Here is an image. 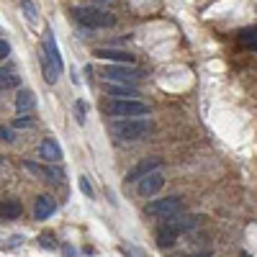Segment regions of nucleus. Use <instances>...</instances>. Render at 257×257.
<instances>
[{
	"instance_id": "f257e3e1",
	"label": "nucleus",
	"mask_w": 257,
	"mask_h": 257,
	"mask_svg": "<svg viewBox=\"0 0 257 257\" xmlns=\"http://www.w3.org/2000/svg\"><path fill=\"white\" fill-rule=\"evenodd\" d=\"M111 132L121 142H139V139H144L149 132H152V121L142 118V116H137V118H118V121H113Z\"/></svg>"
},
{
	"instance_id": "f03ea898",
	"label": "nucleus",
	"mask_w": 257,
	"mask_h": 257,
	"mask_svg": "<svg viewBox=\"0 0 257 257\" xmlns=\"http://www.w3.org/2000/svg\"><path fill=\"white\" fill-rule=\"evenodd\" d=\"M72 16H75L77 24L88 26V29H111L116 24V18L108 11H100V8H93V6H75Z\"/></svg>"
},
{
	"instance_id": "7ed1b4c3",
	"label": "nucleus",
	"mask_w": 257,
	"mask_h": 257,
	"mask_svg": "<svg viewBox=\"0 0 257 257\" xmlns=\"http://www.w3.org/2000/svg\"><path fill=\"white\" fill-rule=\"evenodd\" d=\"M105 111L111 116H118V118H137V116L149 113V105L137 100V98H116L111 103H105Z\"/></svg>"
},
{
	"instance_id": "20e7f679",
	"label": "nucleus",
	"mask_w": 257,
	"mask_h": 257,
	"mask_svg": "<svg viewBox=\"0 0 257 257\" xmlns=\"http://www.w3.org/2000/svg\"><path fill=\"white\" fill-rule=\"evenodd\" d=\"M180 211H183V201L178 196H170V198H160V201H149L147 203V213H149V216H157V219L178 216Z\"/></svg>"
},
{
	"instance_id": "39448f33",
	"label": "nucleus",
	"mask_w": 257,
	"mask_h": 257,
	"mask_svg": "<svg viewBox=\"0 0 257 257\" xmlns=\"http://www.w3.org/2000/svg\"><path fill=\"white\" fill-rule=\"evenodd\" d=\"M103 75L113 82H123V85H134L139 80V70H134L132 64H108L103 70Z\"/></svg>"
},
{
	"instance_id": "423d86ee",
	"label": "nucleus",
	"mask_w": 257,
	"mask_h": 257,
	"mask_svg": "<svg viewBox=\"0 0 257 257\" xmlns=\"http://www.w3.org/2000/svg\"><path fill=\"white\" fill-rule=\"evenodd\" d=\"M162 185H165V178H162L160 170H155V173H149L147 178H142V180H139L137 190H139V196L149 198V196H155V193H160V190H162Z\"/></svg>"
},
{
	"instance_id": "0eeeda50",
	"label": "nucleus",
	"mask_w": 257,
	"mask_h": 257,
	"mask_svg": "<svg viewBox=\"0 0 257 257\" xmlns=\"http://www.w3.org/2000/svg\"><path fill=\"white\" fill-rule=\"evenodd\" d=\"M93 57H98L103 62H116V64H134V54L123 52V49H95Z\"/></svg>"
},
{
	"instance_id": "6e6552de",
	"label": "nucleus",
	"mask_w": 257,
	"mask_h": 257,
	"mask_svg": "<svg viewBox=\"0 0 257 257\" xmlns=\"http://www.w3.org/2000/svg\"><path fill=\"white\" fill-rule=\"evenodd\" d=\"M160 167V160H142L132 173L126 175V183H139L142 178H147L149 173H155V170Z\"/></svg>"
},
{
	"instance_id": "1a4fd4ad",
	"label": "nucleus",
	"mask_w": 257,
	"mask_h": 257,
	"mask_svg": "<svg viewBox=\"0 0 257 257\" xmlns=\"http://www.w3.org/2000/svg\"><path fill=\"white\" fill-rule=\"evenodd\" d=\"M26 170H29V173H34V175H39V178H49L52 183H62V178H64L62 170H59V167H52V165L39 167V165H34V162H26Z\"/></svg>"
},
{
	"instance_id": "9d476101",
	"label": "nucleus",
	"mask_w": 257,
	"mask_h": 257,
	"mask_svg": "<svg viewBox=\"0 0 257 257\" xmlns=\"http://www.w3.org/2000/svg\"><path fill=\"white\" fill-rule=\"evenodd\" d=\"M54 208H57V203H54L52 196H39L36 198V206H34V216L39 221H47L52 213H54Z\"/></svg>"
},
{
	"instance_id": "9b49d317",
	"label": "nucleus",
	"mask_w": 257,
	"mask_h": 257,
	"mask_svg": "<svg viewBox=\"0 0 257 257\" xmlns=\"http://www.w3.org/2000/svg\"><path fill=\"white\" fill-rule=\"evenodd\" d=\"M39 157L44 160V162H59L62 160V149L57 147L54 139H44L39 144Z\"/></svg>"
},
{
	"instance_id": "f8f14e48",
	"label": "nucleus",
	"mask_w": 257,
	"mask_h": 257,
	"mask_svg": "<svg viewBox=\"0 0 257 257\" xmlns=\"http://www.w3.org/2000/svg\"><path fill=\"white\" fill-rule=\"evenodd\" d=\"M59 67H57V64H54V59L49 57V52L44 49V54H41V75H44V80L49 82V85H54L57 80H59Z\"/></svg>"
},
{
	"instance_id": "ddd939ff",
	"label": "nucleus",
	"mask_w": 257,
	"mask_h": 257,
	"mask_svg": "<svg viewBox=\"0 0 257 257\" xmlns=\"http://www.w3.org/2000/svg\"><path fill=\"white\" fill-rule=\"evenodd\" d=\"M175 242H178V231L170 229L167 224H162V226L157 229V244H160L162 249H167V247H173Z\"/></svg>"
},
{
	"instance_id": "4468645a",
	"label": "nucleus",
	"mask_w": 257,
	"mask_h": 257,
	"mask_svg": "<svg viewBox=\"0 0 257 257\" xmlns=\"http://www.w3.org/2000/svg\"><path fill=\"white\" fill-rule=\"evenodd\" d=\"M165 224L180 234V231H190L193 226H196V219L193 216H170V219H165Z\"/></svg>"
},
{
	"instance_id": "2eb2a0df",
	"label": "nucleus",
	"mask_w": 257,
	"mask_h": 257,
	"mask_svg": "<svg viewBox=\"0 0 257 257\" xmlns=\"http://www.w3.org/2000/svg\"><path fill=\"white\" fill-rule=\"evenodd\" d=\"M34 105H36V98H34L31 90H21V93H18V98H16V111H18V113L34 111Z\"/></svg>"
},
{
	"instance_id": "dca6fc26",
	"label": "nucleus",
	"mask_w": 257,
	"mask_h": 257,
	"mask_svg": "<svg viewBox=\"0 0 257 257\" xmlns=\"http://www.w3.org/2000/svg\"><path fill=\"white\" fill-rule=\"evenodd\" d=\"M105 90H108V95H123V98H137V88L134 85H105Z\"/></svg>"
},
{
	"instance_id": "f3484780",
	"label": "nucleus",
	"mask_w": 257,
	"mask_h": 257,
	"mask_svg": "<svg viewBox=\"0 0 257 257\" xmlns=\"http://www.w3.org/2000/svg\"><path fill=\"white\" fill-rule=\"evenodd\" d=\"M21 211H24V206H21L18 201H6V203H3V216H6V219H18Z\"/></svg>"
},
{
	"instance_id": "a211bd4d",
	"label": "nucleus",
	"mask_w": 257,
	"mask_h": 257,
	"mask_svg": "<svg viewBox=\"0 0 257 257\" xmlns=\"http://www.w3.org/2000/svg\"><path fill=\"white\" fill-rule=\"evenodd\" d=\"M21 11H24V16L29 18V24H36V21H39V13H36V6L31 3V0H21Z\"/></svg>"
},
{
	"instance_id": "6ab92c4d",
	"label": "nucleus",
	"mask_w": 257,
	"mask_h": 257,
	"mask_svg": "<svg viewBox=\"0 0 257 257\" xmlns=\"http://www.w3.org/2000/svg\"><path fill=\"white\" fill-rule=\"evenodd\" d=\"M3 80H0V85H3V88H16V85L21 82L18 80V75H13V72H6V67H3V75H0Z\"/></svg>"
},
{
	"instance_id": "aec40b11",
	"label": "nucleus",
	"mask_w": 257,
	"mask_h": 257,
	"mask_svg": "<svg viewBox=\"0 0 257 257\" xmlns=\"http://www.w3.org/2000/svg\"><path fill=\"white\" fill-rule=\"evenodd\" d=\"M239 39L249 47L252 41H257V29H254V26H252V29H242V31H239Z\"/></svg>"
},
{
	"instance_id": "412c9836",
	"label": "nucleus",
	"mask_w": 257,
	"mask_h": 257,
	"mask_svg": "<svg viewBox=\"0 0 257 257\" xmlns=\"http://www.w3.org/2000/svg\"><path fill=\"white\" fill-rule=\"evenodd\" d=\"M39 244L44 247V249H54V247H57V244H54V237H52V234H41V237H39Z\"/></svg>"
},
{
	"instance_id": "4be33fe9",
	"label": "nucleus",
	"mask_w": 257,
	"mask_h": 257,
	"mask_svg": "<svg viewBox=\"0 0 257 257\" xmlns=\"http://www.w3.org/2000/svg\"><path fill=\"white\" fill-rule=\"evenodd\" d=\"M13 126H18V128H29V126H34V118L31 116H24V113H21L18 118H16V123Z\"/></svg>"
},
{
	"instance_id": "5701e85b",
	"label": "nucleus",
	"mask_w": 257,
	"mask_h": 257,
	"mask_svg": "<svg viewBox=\"0 0 257 257\" xmlns=\"http://www.w3.org/2000/svg\"><path fill=\"white\" fill-rule=\"evenodd\" d=\"M75 116H77V123L82 126V123H85V103H82V100L75 103Z\"/></svg>"
},
{
	"instance_id": "b1692460",
	"label": "nucleus",
	"mask_w": 257,
	"mask_h": 257,
	"mask_svg": "<svg viewBox=\"0 0 257 257\" xmlns=\"http://www.w3.org/2000/svg\"><path fill=\"white\" fill-rule=\"evenodd\" d=\"M80 190H82V193H85V196H88V198L93 196V185H90V180L85 178V175L80 178Z\"/></svg>"
},
{
	"instance_id": "393cba45",
	"label": "nucleus",
	"mask_w": 257,
	"mask_h": 257,
	"mask_svg": "<svg viewBox=\"0 0 257 257\" xmlns=\"http://www.w3.org/2000/svg\"><path fill=\"white\" fill-rule=\"evenodd\" d=\"M8 54H11V44H8V41H6V39H3V41H0V57H3V59H6Z\"/></svg>"
},
{
	"instance_id": "a878e982",
	"label": "nucleus",
	"mask_w": 257,
	"mask_h": 257,
	"mask_svg": "<svg viewBox=\"0 0 257 257\" xmlns=\"http://www.w3.org/2000/svg\"><path fill=\"white\" fill-rule=\"evenodd\" d=\"M0 139H3V142H13V134H11V128H0Z\"/></svg>"
},
{
	"instance_id": "bb28decb",
	"label": "nucleus",
	"mask_w": 257,
	"mask_h": 257,
	"mask_svg": "<svg viewBox=\"0 0 257 257\" xmlns=\"http://www.w3.org/2000/svg\"><path fill=\"white\" fill-rule=\"evenodd\" d=\"M18 244H21V237H13V239H11V244H8V247H18Z\"/></svg>"
},
{
	"instance_id": "cd10ccee",
	"label": "nucleus",
	"mask_w": 257,
	"mask_h": 257,
	"mask_svg": "<svg viewBox=\"0 0 257 257\" xmlns=\"http://www.w3.org/2000/svg\"><path fill=\"white\" fill-rule=\"evenodd\" d=\"M249 49H257V41H252V44H249Z\"/></svg>"
},
{
	"instance_id": "c85d7f7f",
	"label": "nucleus",
	"mask_w": 257,
	"mask_h": 257,
	"mask_svg": "<svg viewBox=\"0 0 257 257\" xmlns=\"http://www.w3.org/2000/svg\"><path fill=\"white\" fill-rule=\"evenodd\" d=\"M98 3H108V0H98Z\"/></svg>"
},
{
	"instance_id": "c756f323",
	"label": "nucleus",
	"mask_w": 257,
	"mask_h": 257,
	"mask_svg": "<svg viewBox=\"0 0 257 257\" xmlns=\"http://www.w3.org/2000/svg\"><path fill=\"white\" fill-rule=\"evenodd\" d=\"M198 257H211V254H198Z\"/></svg>"
}]
</instances>
